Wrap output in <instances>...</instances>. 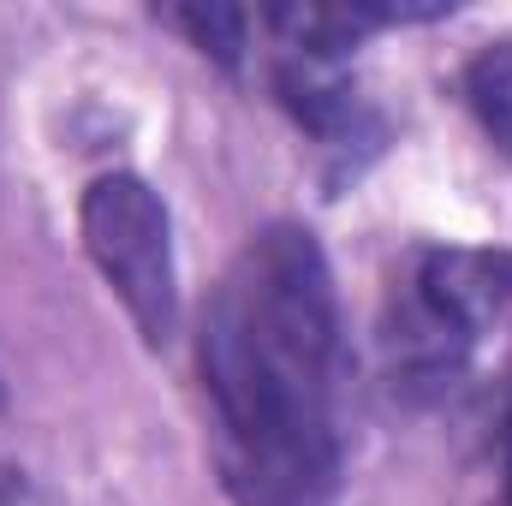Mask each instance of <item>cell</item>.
Masks as SVG:
<instances>
[{
  "instance_id": "cell-1",
  "label": "cell",
  "mask_w": 512,
  "mask_h": 506,
  "mask_svg": "<svg viewBox=\"0 0 512 506\" xmlns=\"http://www.w3.org/2000/svg\"><path fill=\"white\" fill-rule=\"evenodd\" d=\"M215 405V459L239 506H322L340 477V304L322 245L262 227L203 310L197 340Z\"/></svg>"
},
{
  "instance_id": "cell-2",
  "label": "cell",
  "mask_w": 512,
  "mask_h": 506,
  "mask_svg": "<svg viewBox=\"0 0 512 506\" xmlns=\"http://www.w3.org/2000/svg\"><path fill=\"white\" fill-rule=\"evenodd\" d=\"M512 334V251H423L387 310V358L405 387H453L489 340Z\"/></svg>"
},
{
  "instance_id": "cell-3",
  "label": "cell",
  "mask_w": 512,
  "mask_h": 506,
  "mask_svg": "<svg viewBox=\"0 0 512 506\" xmlns=\"http://www.w3.org/2000/svg\"><path fill=\"white\" fill-rule=\"evenodd\" d=\"M84 251L102 268L108 292L126 304L143 346H167L179 328V268H173V227L161 197L137 173H102L78 209Z\"/></svg>"
},
{
  "instance_id": "cell-4",
  "label": "cell",
  "mask_w": 512,
  "mask_h": 506,
  "mask_svg": "<svg viewBox=\"0 0 512 506\" xmlns=\"http://www.w3.org/2000/svg\"><path fill=\"white\" fill-rule=\"evenodd\" d=\"M465 102H471L477 126L489 131V143L512 161V36L507 42H489L465 66Z\"/></svg>"
},
{
  "instance_id": "cell-5",
  "label": "cell",
  "mask_w": 512,
  "mask_h": 506,
  "mask_svg": "<svg viewBox=\"0 0 512 506\" xmlns=\"http://www.w3.org/2000/svg\"><path fill=\"white\" fill-rule=\"evenodd\" d=\"M173 30H185L203 54H215L221 66H239V54H245V30H251V12H239V6H173V12H161Z\"/></svg>"
},
{
  "instance_id": "cell-6",
  "label": "cell",
  "mask_w": 512,
  "mask_h": 506,
  "mask_svg": "<svg viewBox=\"0 0 512 506\" xmlns=\"http://www.w3.org/2000/svg\"><path fill=\"white\" fill-rule=\"evenodd\" d=\"M0 506H48L36 495V483L24 477V471H12L6 459H0Z\"/></svg>"
},
{
  "instance_id": "cell-7",
  "label": "cell",
  "mask_w": 512,
  "mask_h": 506,
  "mask_svg": "<svg viewBox=\"0 0 512 506\" xmlns=\"http://www.w3.org/2000/svg\"><path fill=\"white\" fill-rule=\"evenodd\" d=\"M507 506H512V417H507Z\"/></svg>"
},
{
  "instance_id": "cell-8",
  "label": "cell",
  "mask_w": 512,
  "mask_h": 506,
  "mask_svg": "<svg viewBox=\"0 0 512 506\" xmlns=\"http://www.w3.org/2000/svg\"><path fill=\"white\" fill-rule=\"evenodd\" d=\"M0 405H6V399H0Z\"/></svg>"
}]
</instances>
